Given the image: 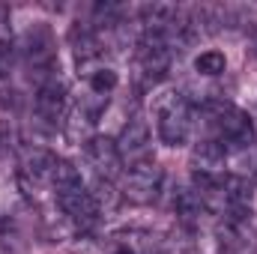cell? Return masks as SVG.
<instances>
[{"label":"cell","instance_id":"cell-12","mask_svg":"<svg viewBox=\"0 0 257 254\" xmlns=\"http://www.w3.org/2000/svg\"><path fill=\"white\" fill-rule=\"evenodd\" d=\"M117 84H120V78H117V72H114L111 66H99V69L87 78V90H93V93H99V96H111V93L117 90Z\"/></svg>","mask_w":257,"mask_h":254},{"label":"cell","instance_id":"cell-6","mask_svg":"<svg viewBox=\"0 0 257 254\" xmlns=\"http://www.w3.org/2000/svg\"><path fill=\"white\" fill-rule=\"evenodd\" d=\"M224 171H227V150L212 138H200L192 150L194 180H221L227 177Z\"/></svg>","mask_w":257,"mask_h":254},{"label":"cell","instance_id":"cell-4","mask_svg":"<svg viewBox=\"0 0 257 254\" xmlns=\"http://www.w3.org/2000/svg\"><path fill=\"white\" fill-rule=\"evenodd\" d=\"M162 183H165V171L156 162L132 165L126 171V180H123V197L135 206H150L159 200Z\"/></svg>","mask_w":257,"mask_h":254},{"label":"cell","instance_id":"cell-14","mask_svg":"<svg viewBox=\"0 0 257 254\" xmlns=\"http://www.w3.org/2000/svg\"><path fill=\"white\" fill-rule=\"evenodd\" d=\"M90 194H93V200H96V206H99V212H102V209H114L123 191H117L114 183H108V180H99V183H96V191H90Z\"/></svg>","mask_w":257,"mask_h":254},{"label":"cell","instance_id":"cell-11","mask_svg":"<svg viewBox=\"0 0 257 254\" xmlns=\"http://www.w3.org/2000/svg\"><path fill=\"white\" fill-rule=\"evenodd\" d=\"M174 209H177V215L180 218H186V221H194V218H200L203 212H206V206H203V197H200V191L194 189H177L174 191Z\"/></svg>","mask_w":257,"mask_h":254},{"label":"cell","instance_id":"cell-15","mask_svg":"<svg viewBox=\"0 0 257 254\" xmlns=\"http://www.w3.org/2000/svg\"><path fill=\"white\" fill-rule=\"evenodd\" d=\"M12 63H15V45L9 39H0V78L9 75Z\"/></svg>","mask_w":257,"mask_h":254},{"label":"cell","instance_id":"cell-16","mask_svg":"<svg viewBox=\"0 0 257 254\" xmlns=\"http://www.w3.org/2000/svg\"><path fill=\"white\" fill-rule=\"evenodd\" d=\"M114 254H138V251H135L132 245H120V248H117V251H114Z\"/></svg>","mask_w":257,"mask_h":254},{"label":"cell","instance_id":"cell-9","mask_svg":"<svg viewBox=\"0 0 257 254\" xmlns=\"http://www.w3.org/2000/svg\"><path fill=\"white\" fill-rule=\"evenodd\" d=\"M72 54H75L78 72H84L87 78L99 69L102 42H99V36H96L93 27H75V30H72Z\"/></svg>","mask_w":257,"mask_h":254},{"label":"cell","instance_id":"cell-13","mask_svg":"<svg viewBox=\"0 0 257 254\" xmlns=\"http://www.w3.org/2000/svg\"><path fill=\"white\" fill-rule=\"evenodd\" d=\"M194 69H197L200 75L215 78V75H221V72L227 69V57H224L221 51H203V54L194 57Z\"/></svg>","mask_w":257,"mask_h":254},{"label":"cell","instance_id":"cell-5","mask_svg":"<svg viewBox=\"0 0 257 254\" xmlns=\"http://www.w3.org/2000/svg\"><path fill=\"white\" fill-rule=\"evenodd\" d=\"M84 153H87V162H90V168L96 171L99 180L114 183V180L120 177L123 159H120V153H117V141H111V138H105V135H93V138L84 144Z\"/></svg>","mask_w":257,"mask_h":254},{"label":"cell","instance_id":"cell-1","mask_svg":"<svg viewBox=\"0 0 257 254\" xmlns=\"http://www.w3.org/2000/svg\"><path fill=\"white\" fill-rule=\"evenodd\" d=\"M200 117H203V126L209 132L206 138L218 141L227 153L254 147V126H251L248 114L239 111L236 105H230V102H206L200 108Z\"/></svg>","mask_w":257,"mask_h":254},{"label":"cell","instance_id":"cell-10","mask_svg":"<svg viewBox=\"0 0 257 254\" xmlns=\"http://www.w3.org/2000/svg\"><path fill=\"white\" fill-rule=\"evenodd\" d=\"M51 189H54V194L78 191V189H84V177H81V171H78L72 162L57 159V165H54V171H51Z\"/></svg>","mask_w":257,"mask_h":254},{"label":"cell","instance_id":"cell-3","mask_svg":"<svg viewBox=\"0 0 257 254\" xmlns=\"http://www.w3.org/2000/svg\"><path fill=\"white\" fill-rule=\"evenodd\" d=\"M63 114H66V84L60 81V75H51L42 84H36L33 117H36V126L39 129L54 132L63 123Z\"/></svg>","mask_w":257,"mask_h":254},{"label":"cell","instance_id":"cell-2","mask_svg":"<svg viewBox=\"0 0 257 254\" xmlns=\"http://www.w3.org/2000/svg\"><path fill=\"white\" fill-rule=\"evenodd\" d=\"M194 108L183 93H165L159 99V138L168 147H183L192 138Z\"/></svg>","mask_w":257,"mask_h":254},{"label":"cell","instance_id":"cell-8","mask_svg":"<svg viewBox=\"0 0 257 254\" xmlns=\"http://www.w3.org/2000/svg\"><path fill=\"white\" fill-rule=\"evenodd\" d=\"M117 153H120V159H123V165H141V162H150L147 159V153H150V126H147V120H141V117H132L123 132H120V138H117Z\"/></svg>","mask_w":257,"mask_h":254},{"label":"cell","instance_id":"cell-17","mask_svg":"<svg viewBox=\"0 0 257 254\" xmlns=\"http://www.w3.org/2000/svg\"><path fill=\"white\" fill-rule=\"evenodd\" d=\"M251 48H254V57H257V33H254V45H251Z\"/></svg>","mask_w":257,"mask_h":254},{"label":"cell","instance_id":"cell-7","mask_svg":"<svg viewBox=\"0 0 257 254\" xmlns=\"http://www.w3.org/2000/svg\"><path fill=\"white\" fill-rule=\"evenodd\" d=\"M54 200H57V206H60L63 218L75 227V230H90V227L96 224V218L102 215V212H99V206H96V200H93V194H90L87 189L66 191V194H54Z\"/></svg>","mask_w":257,"mask_h":254}]
</instances>
